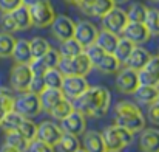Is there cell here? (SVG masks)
Returning a JSON list of instances; mask_svg holds the SVG:
<instances>
[{
	"label": "cell",
	"mask_w": 159,
	"mask_h": 152,
	"mask_svg": "<svg viewBox=\"0 0 159 152\" xmlns=\"http://www.w3.org/2000/svg\"><path fill=\"white\" fill-rule=\"evenodd\" d=\"M11 57L16 61V64H31L33 54H31V50H30V41H25V39L16 41V45H14Z\"/></svg>",
	"instance_id": "cell-22"
},
{
	"label": "cell",
	"mask_w": 159,
	"mask_h": 152,
	"mask_svg": "<svg viewBox=\"0 0 159 152\" xmlns=\"http://www.w3.org/2000/svg\"><path fill=\"white\" fill-rule=\"evenodd\" d=\"M57 148H59L60 152H76L80 148V143L77 140V135L63 132L60 140H59V143H57Z\"/></svg>",
	"instance_id": "cell-30"
},
{
	"label": "cell",
	"mask_w": 159,
	"mask_h": 152,
	"mask_svg": "<svg viewBox=\"0 0 159 152\" xmlns=\"http://www.w3.org/2000/svg\"><path fill=\"white\" fill-rule=\"evenodd\" d=\"M88 87H90V84L87 81V76L68 75V76H63L60 90L63 92V96L65 98H68L71 101H76Z\"/></svg>",
	"instance_id": "cell-8"
},
{
	"label": "cell",
	"mask_w": 159,
	"mask_h": 152,
	"mask_svg": "<svg viewBox=\"0 0 159 152\" xmlns=\"http://www.w3.org/2000/svg\"><path fill=\"white\" fill-rule=\"evenodd\" d=\"M14 110H17L25 118H36L42 112V104L39 100V95H34L31 92L19 93V96L14 100Z\"/></svg>",
	"instance_id": "cell-5"
},
{
	"label": "cell",
	"mask_w": 159,
	"mask_h": 152,
	"mask_svg": "<svg viewBox=\"0 0 159 152\" xmlns=\"http://www.w3.org/2000/svg\"><path fill=\"white\" fill-rule=\"evenodd\" d=\"M50 48H51V45L45 37H33L30 41V50H31V54H33V59L42 57Z\"/></svg>",
	"instance_id": "cell-31"
},
{
	"label": "cell",
	"mask_w": 159,
	"mask_h": 152,
	"mask_svg": "<svg viewBox=\"0 0 159 152\" xmlns=\"http://www.w3.org/2000/svg\"><path fill=\"white\" fill-rule=\"evenodd\" d=\"M147 6L141 2H134L130 5L128 11L127 12V17H128V22H144L145 19V14H147Z\"/></svg>",
	"instance_id": "cell-34"
},
{
	"label": "cell",
	"mask_w": 159,
	"mask_h": 152,
	"mask_svg": "<svg viewBox=\"0 0 159 152\" xmlns=\"http://www.w3.org/2000/svg\"><path fill=\"white\" fill-rule=\"evenodd\" d=\"M60 57H62V54H60V51L56 50V48H50V50L47 51L42 57H39L42 62H43V65L47 67V68H54V67H57L59 65V62H60Z\"/></svg>",
	"instance_id": "cell-39"
},
{
	"label": "cell",
	"mask_w": 159,
	"mask_h": 152,
	"mask_svg": "<svg viewBox=\"0 0 159 152\" xmlns=\"http://www.w3.org/2000/svg\"><path fill=\"white\" fill-rule=\"evenodd\" d=\"M116 5L113 0H94L93 6H91V11H90V16H94V17H99L102 19L110 9H113Z\"/></svg>",
	"instance_id": "cell-38"
},
{
	"label": "cell",
	"mask_w": 159,
	"mask_h": 152,
	"mask_svg": "<svg viewBox=\"0 0 159 152\" xmlns=\"http://www.w3.org/2000/svg\"><path fill=\"white\" fill-rule=\"evenodd\" d=\"M39 2H42V0H22V3L25 5V6H33V5H36V3H39Z\"/></svg>",
	"instance_id": "cell-48"
},
{
	"label": "cell",
	"mask_w": 159,
	"mask_h": 152,
	"mask_svg": "<svg viewBox=\"0 0 159 152\" xmlns=\"http://www.w3.org/2000/svg\"><path fill=\"white\" fill-rule=\"evenodd\" d=\"M45 89H47V86H45L43 76H34V75H33V79H31V82H30L28 92H31V93H34V95H40Z\"/></svg>",
	"instance_id": "cell-43"
},
{
	"label": "cell",
	"mask_w": 159,
	"mask_h": 152,
	"mask_svg": "<svg viewBox=\"0 0 159 152\" xmlns=\"http://www.w3.org/2000/svg\"><path fill=\"white\" fill-rule=\"evenodd\" d=\"M152 2H155V3H159V0H152Z\"/></svg>",
	"instance_id": "cell-54"
},
{
	"label": "cell",
	"mask_w": 159,
	"mask_h": 152,
	"mask_svg": "<svg viewBox=\"0 0 159 152\" xmlns=\"http://www.w3.org/2000/svg\"><path fill=\"white\" fill-rule=\"evenodd\" d=\"M114 2V5H122V3H127L128 0H113Z\"/></svg>",
	"instance_id": "cell-50"
},
{
	"label": "cell",
	"mask_w": 159,
	"mask_h": 152,
	"mask_svg": "<svg viewBox=\"0 0 159 152\" xmlns=\"http://www.w3.org/2000/svg\"><path fill=\"white\" fill-rule=\"evenodd\" d=\"M150 57H152V54H150L148 50H145V48L141 47V45H134V48L130 53L128 59L125 61V65H127L128 68L134 70V71H139V70L148 62Z\"/></svg>",
	"instance_id": "cell-19"
},
{
	"label": "cell",
	"mask_w": 159,
	"mask_h": 152,
	"mask_svg": "<svg viewBox=\"0 0 159 152\" xmlns=\"http://www.w3.org/2000/svg\"><path fill=\"white\" fill-rule=\"evenodd\" d=\"M134 100L141 105H150L153 102L158 101L159 89L155 86H142L139 84V87L134 90Z\"/></svg>",
	"instance_id": "cell-20"
},
{
	"label": "cell",
	"mask_w": 159,
	"mask_h": 152,
	"mask_svg": "<svg viewBox=\"0 0 159 152\" xmlns=\"http://www.w3.org/2000/svg\"><path fill=\"white\" fill-rule=\"evenodd\" d=\"M138 87H139L138 71H134V70H131L128 67L119 71V75L116 78V89H117V92H120L124 95H133Z\"/></svg>",
	"instance_id": "cell-12"
},
{
	"label": "cell",
	"mask_w": 159,
	"mask_h": 152,
	"mask_svg": "<svg viewBox=\"0 0 159 152\" xmlns=\"http://www.w3.org/2000/svg\"><path fill=\"white\" fill-rule=\"evenodd\" d=\"M74 109H76V107H74V102L71 101V100H68V98H62V100L57 102L48 113L53 116V120H56V121H62V120L66 118Z\"/></svg>",
	"instance_id": "cell-26"
},
{
	"label": "cell",
	"mask_w": 159,
	"mask_h": 152,
	"mask_svg": "<svg viewBox=\"0 0 159 152\" xmlns=\"http://www.w3.org/2000/svg\"><path fill=\"white\" fill-rule=\"evenodd\" d=\"M128 23V17H127V12L119 8V6H114L113 9H110L105 16L102 17V27L107 31H111L114 34H122L125 25Z\"/></svg>",
	"instance_id": "cell-9"
},
{
	"label": "cell",
	"mask_w": 159,
	"mask_h": 152,
	"mask_svg": "<svg viewBox=\"0 0 159 152\" xmlns=\"http://www.w3.org/2000/svg\"><path fill=\"white\" fill-rule=\"evenodd\" d=\"M0 152H20V151H17L16 148H12V146H9V145H3L2 148H0Z\"/></svg>",
	"instance_id": "cell-47"
},
{
	"label": "cell",
	"mask_w": 159,
	"mask_h": 152,
	"mask_svg": "<svg viewBox=\"0 0 159 152\" xmlns=\"http://www.w3.org/2000/svg\"><path fill=\"white\" fill-rule=\"evenodd\" d=\"M84 149L87 152H107L105 141H104V137L101 132L98 130H85L84 132Z\"/></svg>",
	"instance_id": "cell-18"
},
{
	"label": "cell",
	"mask_w": 159,
	"mask_h": 152,
	"mask_svg": "<svg viewBox=\"0 0 159 152\" xmlns=\"http://www.w3.org/2000/svg\"><path fill=\"white\" fill-rule=\"evenodd\" d=\"M16 37L9 33H0V57L5 59V57H11L12 50H14V45H16Z\"/></svg>",
	"instance_id": "cell-33"
},
{
	"label": "cell",
	"mask_w": 159,
	"mask_h": 152,
	"mask_svg": "<svg viewBox=\"0 0 159 152\" xmlns=\"http://www.w3.org/2000/svg\"><path fill=\"white\" fill-rule=\"evenodd\" d=\"M120 62L117 61V57L113 54V53H105L104 57L99 61V64L96 65V68L105 75H113V73H117L119 68H120Z\"/></svg>",
	"instance_id": "cell-27"
},
{
	"label": "cell",
	"mask_w": 159,
	"mask_h": 152,
	"mask_svg": "<svg viewBox=\"0 0 159 152\" xmlns=\"http://www.w3.org/2000/svg\"><path fill=\"white\" fill-rule=\"evenodd\" d=\"M62 98H65V96H63V92H62L60 89L47 87V89L39 95V100H40V104H42V110H45V112L48 113Z\"/></svg>",
	"instance_id": "cell-21"
},
{
	"label": "cell",
	"mask_w": 159,
	"mask_h": 152,
	"mask_svg": "<svg viewBox=\"0 0 159 152\" xmlns=\"http://www.w3.org/2000/svg\"><path fill=\"white\" fill-rule=\"evenodd\" d=\"M114 121L116 124L128 129L133 134L141 132L145 127V116L141 109L130 101H120L114 107Z\"/></svg>",
	"instance_id": "cell-2"
},
{
	"label": "cell",
	"mask_w": 159,
	"mask_h": 152,
	"mask_svg": "<svg viewBox=\"0 0 159 152\" xmlns=\"http://www.w3.org/2000/svg\"><path fill=\"white\" fill-rule=\"evenodd\" d=\"M84 51H85V54L88 56V59H90V62L93 64V67H96V65L99 64V61H101V59L104 57V54H105V51L102 50L99 45H96V44H93V45L84 48Z\"/></svg>",
	"instance_id": "cell-40"
},
{
	"label": "cell",
	"mask_w": 159,
	"mask_h": 152,
	"mask_svg": "<svg viewBox=\"0 0 159 152\" xmlns=\"http://www.w3.org/2000/svg\"><path fill=\"white\" fill-rule=\"evenodd\" d=\"M20 5H23L22 0H0V11H2L3 14H6V12L14 11V9L19 8Z\"/></svg>",
	"instance_id": "cell-45"
},
{
	"label": "cell",
	"mask_w": 159,
	"mask_h": 152,
	"mask_svg": "<svg viewBox=\"0 0 159 152\" xmlns=\"http://www.w3.org/2000/svg\"><path fill=\"white\" fill-rule=\"evenodd\" d=\"M30 14H31L33 27H37V28H48L56 19V11L50 0H42L30 6Z\"/></svg>",
	"instance_id": "cell-6"
},
{
	"label": "cell",
	"mask_w": 159,
	"mask_h": 152,
	"mask_svg": "<svg viewBox=\"0 0 159 152\" xmlns=\"http://www.w3.org/2000/svg\"><path fill=\"white\" fill-rule=\"evenodd\" d=\"M158 56H159V53H158Z\"/></svg>",
	"instance_id": "cell-56"
},
{
	"label": "cell",
	"mask_w": 159,
	"mask_h": 152,
	"mask_svg": "<svg viewBox=\"0 0 159 152\" xmlns=\"http://www.w3.org/2000/svg\"><path fill=\"white\" fill-rule=\"evenodd\" d=\"M98 34H99V30H98V27L93 22H90V20H80L74 27V36L73 37L84 48H87V47H90V45H93L96 42Z\"/></svg>",
	"instance_id": "cell-10"
},
{
	"label": "cell",
	"mask_w": 159,
	"mask_h": 152,
	"mask_svg": "<svg viewBox=\"0 0 159 152\" xmlns=\"http://www.w3.org/2000/svg\"><path fill=\"white\" fill-rule=\"evenodd\" d=\"M6 135H5V143L6 145H9V146H12V148H16L17 151L20 152H26L28 151V146H30V141L23 137V135H20L19 132H5Z\"/></svg>",
	"instance_id": "cell-29"
},
{
	"label": "cell",
	"mask_w": 159,
	"mask_h": 152,
	"mask_svg": "<svg viewBox=\"0 0 159 152\" xmlns=\"http://www.w3.org/2000/svg\"><path fill=\"white\" fill-rule=\"evenodd\" d=\"M139 149L142 152H159V130L155 127L142 129L139 135Z\"/></svg>",
	"instance_id": "cell-17"
},
{
	"label": "cell",
	"mask_w": 159,
	"mask_h": 152,
	"mask_svg": "<svg viewBox=\"0 0 159 152\" xmlns=\"http://www.w3.org/2000/svg\"><path fill=\"white\" fill-rule=\"evenodd\" d=\"M28 152H54V146L42 141V140H39V138H36V140H33L30 143Z\"/></svg>",
	"instance_id": "cell-44"
},
{
	"label": "cell",
	"mask_w": 159,
	"mask_h": 152,
	"mask_svg": "<svg viewBox=\"0 0 159 152\" xmlns=\"http://www.w3.org/2000/svg\"><path fill=\"white\" fill-rule=\"evenodd\" d=\"M147 118H148V121L153 123L155 126H159V102L158 101L148 105Z\"/></svg>",
	"instance_id": "cell-46"
},
{
	"label": "cell",
	"mask_w": 159,
	"mask_h": 152,
	"mask_svg": "<svg viewBox=\"0 0 159 152\" xmlns=\"http://www.w3.org/2000/svg\"><path fill=\"white\" fill-rule=\"evenodd\" d=\"M16 132H19L20 135H23V137L31 143L33 140L37 138V124H36L31 118H25V120L22 121L20 127H19Z\"/></svg>",
	"instance_id": "cell-36"
},
{
	"label": "cell",
	"mask_w": 159,
	"mask_h": 152,
	"mask_svg": "<svg viewBox=\"0 0 159 152\" xmlns=\"http://www.w3.org/2000/svg\"><path fill=\"white\" fill-rule=\"evenodd\" d=\"M16 22V27H17V31H25V30H30L33 27V22H31V14H30V8L25 6V5H20L19 8H16L14 11L9 12Z\"/></svg>",
	"instance_id": "cell-23"
},
{
	"label": "cell",
	"mask_w": 159,
	"mask_h": 152,
	"mask_svg": "<svg viewBox=\"0 0 159 152\" xmlns=\"http://www.w3.org/2000/svg\"><path fill=\"white\" fill-rule=\"evenodd\" d=\"M62 134H63L62 127L57 126L53 121H43L37 126V138L51 146H57Z\"/></svg>",
	"instance_id": "cell-16"
},
{
	"label": "cell",
	"mask_w": 159,
	"mask_h": 152,
	"mask_svg": "<svg viewBox=\"0 0 159 152\" xmlns=\"http://www.w3.org/2000/svg\"><path fill=\"white\" fill-rule=\"evenodd\" d=\"M6 112H5V109L3 107H0V121H2V118H3V115H5Z\"/></svg>",
	"instance_id": "cell-51"
},
{
	"label": "cell",
	"mask_w": 159,
	"mask_h": 152,
	"mask_svg": "<svg viewBox=\"0 0 159 152\" xmlns=\"http://www.w3.org/2000/svg\"><path fill=\"white\" fill-rule=\"evenodd\" d=\"M60 123H62V124H60L62 130L66 132V134L80 135V134H84V132L87 130V116H85L80 110H77V109H74V110H73L66 118H63Z\"/></svg>",
	"instance_id": "cell-13"
},
{
	"label": "cell",
	"mask_w": 159,
	"mask_h": 152,
	"mask_svg": "<svg viewBox=\"0 0 159 152\" xmlns=\"http://www.w3.org/2000/svg\"><path fill=\"white\" fill-rule=\"evenodd\" d=\"M23 120H25V116H22L17 110H9L3 115V118L0 121V127L5 132H14L20 127Z\"/></svg>",
	"instance_id": "cell-24"
},
{
	"label": "cell",
	"mask_w": 159,
	"mask_h": 152,
	"mask_svg": "<svg viewBox=\"0 0 159 152\" xmlns=\"http://www.w3.org/2000/svg\"><path fill=\"white\" fill-rule=\"evenodd\" d=\"M43 79H45V86L47 87H53V89H60L62 86V81H63V73L54 67V68H48L43 75Z\"/></svg>",
	"instance_id": "cell-37"
},
{
	"label": "cell",
	"mask_w": 159,
	"mask_h": 152,
	"mask_svg": "<svg viewBox=\"0 0 159 152\" xmlns=\"http://www.w3.org/2000/svg\"><path fill=\"white\" fill-rule=\"evenodd\" d=\"M51 27V33L57 41H66L70 37L74 36V27H76V22L68 17V16H56V19L53 20V23L50 25Z\"/></svg>",
	"instance_id": "cell-14"
},
{
	"label": "cell",
	"mask_w": 159,
	"mask_h": 152,
	"mask_svg": "<svg viewBox=\"0 0 159 152\" xmlns=\"http://www.w3.org/2000/svg\"><path fill=\"white\" fill-rule=\"evenodd\" d=\"M122 36L127 37L134 45H144L152 37V34L147 30V27L144 25V22H128L122 31Z\"/></svg>",
	"instance_id": "cell-11"
},
{
	"label": "cell",
	"mask_w": 159,
	"mask_h": 152,
	"mask_svg": "<svg viewBox=\"0 0 159 152\" xmlns=\"http://www.w3.org/2000/svg\"><path fill=\"white\" fill-rule=\"evenodd\" d=\"M31 79H33V71H31L30 64H16L11 68L9 84H11L12 90H16L17 93L28 92Z\"/></svg>",
	"instance_id": "cell-7"
},
{
	"label": "cell",
	"mask_w": 159,
	"mask_h": 152,
	"mask_svg": "<svg viewBox=\"0 0 159 152\" xmlns=\"http://www.w3.org/2000/svg\"><path fill=\"white\" fill-rule=\"evenodd\" d=\"M134 48V44L133 42H130L127 37H119V41H117V45H116V48L113 51V54L117 57V61L120 62V64H125V61L128 59V56H130V53L133 51Z\"/></svg>",
	"instance_id": "cell-28"
},
{
	"label": "cell",
	"mask_w": 159,
	"mask_h": 152,
	"mask_svg": "<svg viewBox=\"0 0 159 152\" xmlns=\"http://www.w3.org/2000/svg\"><path fill=\"white\" fill-rule=\"evenodd\" d=\"M57 68L63 73V76H68V75L87 76L93 70V64L90 62L85 51H82L80 54H76V56H71V57L62 56Z\"/></svg>",
	"instance_id": "cell-4"
},
{
	"label": "cell",
	"mask_w": 159,
	"mask_h": 152,
	"mask_svg": "<svg viewBox=\"0 0 159 152\" xmlns=\"http://www.w3.org/2000/svg\"><path fill=\"white\" fill-rule=\"evenodd\" d=\"M104 141H105L107 149L110 151H124L125 148H128L133 143L134 134L130 132L128 129L119 126V124H113L105 127V130L102 132Z\"/></svg>",
	"instance_id": "cell-3"
},
{
	"label": "cell",
	"mask_w": 159,
	"mask_h": 152,
	"mask_svg": "<svg viewBox=\"0 0 159 152\" xmlns=\"http://www.w3.org/2000/svg\"><path fill=\"white\" fill-rule=\"evenodd\" d=\"M111 104V93L105 87L94 86L88 87L74 102V107L80 110L85 116L102 118L105 116Z\"/></svg>",
	"instance_id": "cell-1"
},
{
	"label": "cell",
	"mask_w": 159,
	"mask_h": 152,
	"mask_svg": "<svg viewBox=\"0 0 159 152\" xmlns=\"http://www.w3.org/2000/svg\"><path fill=\"white\" fill-rule=\"evenodd\" d=\"M107 152H122V151H110V149H108Z\"/></svg>",
	"instance_id": "cell-53"
},
{
	"label": "cell",
	"mask_w": 159,
	"mask_h": 152,
	"mask_svg": "<svg viewBox=\"0 0 159 152\" xmlns=\"http://www.w3.org/2000/svg\"><path fill=\"white\" fill-rule=\"evenodd\" d=\"M158 102H159V95H158Z\"/></svg>",
	"instance_id": "cell-55"
},
{
	"label": "cell",
	"mask_w": 159,
	"mask_h": 152,
	"mask_svg": "<svg viewBox=\"0 0 159 152\" xmlns=\"http://www.w3.org/2000/svg\"><path fill=\"white\" fill-rule=\"evenodd\" d=\"M59 51H60L62 56H68V57H71V56L80 54V53L84 51V47H82L74 37H70V39L60 42V48H59Z\"/></svg>",
	"instance_id": "cell-35"
},
{
	"label": "cell",
	"mask_w": 159,
	"mask_h": 152,
	"mask_svg": "<svg viewBox=\"0 0 159 152\" xmlns=\"http://www.w3.org/2000/svg\"><path fill=\"white\" fill-rule=\"evenodd\" d=\"M76 152H87V151H85L84 148H79V149H77V151H76Z\"/></svg>",
	"instance_id": "cell-52"
},
{
	"label": "cell",
	"mask_w": 159,
	"mask_h": 152,
	"mask_svg": "<svg viewBox=\"0 0 159 152\" xmlns=\"http://www.w3.org/2000/svg\"><path fill=\"white\" fill-rule=\"evenodd\" d=\"M139 84L159 87V56H152L148 62L138 71Z\"/></svg>",
	"instance_id": "cell-15"
},
{
	"label": "cell",
	"mask_w": 159,
	"mask_h": 152,
	"mask_svg": "<svg viewBox=\"0 0 159 152\" xmlns=\"http://www.w3.org/2000/svg\"><path fill=\"white\" fill-rule=\"evenodd\" d=\"M65 2H66L68 5H74V6H76V5L79 3V0H65Z\"/></svg>",
	"instance_id": "cell-49"
},
{
	"label": "cell",
	"mask_w": 159,
	"mask_h": 152,
	"mask_svg": "<svg viewBox=\"0 0 159 152\" xmlns=\"http://www.w3.org/2000/svg\"><path fill=\"white\" fill-rule=\"evenodd\" d=\"M144 25L147 27L152 36H159V9H155V8L147 9Z\"/></svg>",
	"instance_id": "cell-32"
},
{
	"label": "cell",
	"mask_w": 159,
	"mask_h": 152,
	"mask_svg": "<svg viewBox=\"0 0 159 152\" xmlns=\"http://www.w3.org/2000/svg\"><path fill=\"white\" fill-rule=\"evenodd\" d=\"M0 28H2L3 33H9V34H12V33L17 31L16 22H14V19H12V16H11L9 12L3 14V17H2V20H0Z\"/></svg>",
	"instance_id": "cell-42"
},
{
	"label": "cell",
	"mask_w": 159,
	"mask_h": 152,
	"mask_svg": "<svg viewBox=\"0 0 159 152\" xmlns=\"http://www.w3.org/2000/svg\"><path fill=\"white\" fill-rule=\"evenodd\" d=\"M14 96L6 90V89H2L0 87V107L5 109V112H9V110H14Z\"/></svg>",
	"instance_id": "cell-41"
},
{
	"label": "cell",
	"mask_w": 159,
	"mask_h": 152,
	"mask_svg": "<svg viewBox=\"0 0 159 152\" xmlns=\"http://www.w3.org/2000/svg\"><path fill=\"white\" fill-rule=\"evenodd\" d=\"M117 41H119V36L111 33V31H107L102 28V31H99L98 34V39H96V45H99L105 53H113L116 45H117Z\"/></svg>",
	"instance_id": "cell-25"
}]
</instances>
